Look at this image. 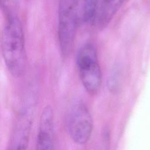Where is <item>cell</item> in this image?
Wrapping results in <instances>:
<instances>
[{
    "mask_svg": "<svg viewBox=\"0 0 150 150\" xmlns=\"http://www.w3.org/2000/svg\"><path fill=\"white\" fill-rule=\"evenodd\" d=\"M4 16L1 38L2 56L10 73L20 77L24 74L27 65L22 25L16 14Z\"/></svg>",
    "mask_w": 150,
    "mask_h": 150,
    "instance_id": "obj_1",
    "label": "cell"
},
{
    "mask_svg": "<svg viewBox=\"0 0 150 150\" xmlns=\"http://www.w3.org/2000/svg\"><path fill=\"white\" fill-rule=\"evenodd\" d=\"M76 65L80 81L88 94L96 95L102 83V72L97 50L94 44L86 43L78 50Z\"/></svg>",
    "mask_w": 150,
    "mask_h": 150,
    "instance_id": "obj_2",
    "label": "cell"
},
{
    "mask_svg": "<svg viewBox=\"0 0 150 150\" xmlns=\"http://www.w3.org/2000/svg\"><path fill=\"white\" fill-rule=\"evenodd\" d=\"M79 0H59L57 37L63 57L71 53L79 25Z\"/></svg>",
    "mask_w": 150,
    "mask_h": 150,
    "instance_id": "obj_3",
    "label": "cell"
},
{
    "mask_svg": "<svg viewBox=\"0 0 150 150\" xmlns=\"http://www.w3.org/2000/svg\"><path fill=\"white\" fill-rule=\"evenodd\" d=\"M66 129L72 141L78 145L86 144L91 135L93 121L87 105L82 101L74 103L66 120Z\"/></svg>",
    "mask_w": 150,
    "mask_h": 150,
    "instance_id": "obj_4",
    "label": "cell"
},
{
    "mask_svg": "<svg viewBox=\"0 0 150 150\" xmlns=\"http://www.w3.org/2000/svg\"><path fill=\"white\" fill-rule=\"evenodd\" d=\"M54 145V113L52 107L47 105L43 109L40 117L36 148L38 149H53Z\"/></svg>",
    "mask_w": 150,
    "mask_h": 150,
    "instance_id": "obj_5",
    "label": "cell"
},
{
    "mask_svg": "<svg viewBox=\"0 0 150 150\" xmlns=\"http://www.w3.org/2000/svg\"><path fill=\"white\" fill-rule=\"evenodd\" d=\"M32 123V111L30 109H24L19 112L11 135L10 149H26L30 135Z\"/></svg>",
    "mask_w": 150,
    "mask_h": 150,
    "instance_id": "obj_6",
    "label": "cell"
},
{
    "mask_svg": "<svg viewBox=\"0 0 150 150\" xmlns=\"http://www.w3.org/2000/svg\"><path fill=\"white\" fill-rule=\"evenodd\" d=\"M125 0H100L96 16L92 25L98 29L106 27Z\"/></svg>",
    "mask_w": 150,
    "mask_h": 150,
    "instance_id": "obj_7",
    "label": "cell"
},
{
    "mask_svg": "<svg viewBox=\"0 0 150 150\" xmlns=\"http://www.w3.org/2000/svg\"><path fill=\"white\" fill-rule=\"evenodd\" d=\"M100 0H83V19L84 22L93 25L98 11Z\"/></svg>",
    "mask_w": 150,
    "mask_h": 150,
    "instance_id": "obj_8",
    "label": "cell"
},
{
    "mask_svg": "<svg viewBox=\"0 0 150 150\" xmlns=\"http://www.w3.org/2000/svg\"><path fill=\"white\" fill-rule=\"evenodd\" d=\"M19 0H0L1 6L4 16L14 15L18 5Z\"/></svg>",
    "mask_w": 150,
    "mask_h": 150,
    "instance_id": "obj_9",
    "label": "cell"
}]
</instances>
